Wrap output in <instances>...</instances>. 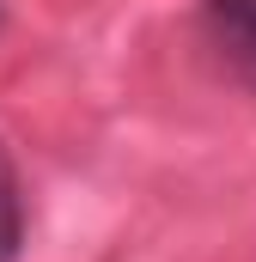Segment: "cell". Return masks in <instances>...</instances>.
I'll list each match as a JSON object with an SVG mask.
<instances>
[{
    "instance_id": "1",
    "label": "cell",
    "mask_w": 256,
    "mask_h": 262,
    "mask_svg": "<svg viewBox=\"0 0 256 262\" xmlns=\"http://www.w3.org/2000/svg\"><path fill=\"white\" fill-rule=\"evenodd\" d=\"M201 43L238 85L256 92V0H201Z\"/></svg>"
},
{
    "instance_id": "2",
    "label": "cell",
    "mask_w": 256,
    "mask_h": 262,
    "mask_svg": "<svg viewBox=\"0 0 256 262\" xmlns=\"http://www.w3.org/2000/svg\"><path fill=\"white\" fill-rule=\"evenodd\" d=\"M18 250H25V195H18L12 152L0 146V262H18Z\"/></svg>"
}]
</instances>
